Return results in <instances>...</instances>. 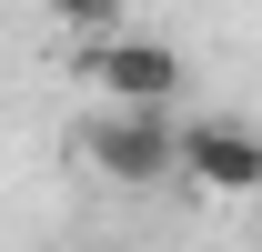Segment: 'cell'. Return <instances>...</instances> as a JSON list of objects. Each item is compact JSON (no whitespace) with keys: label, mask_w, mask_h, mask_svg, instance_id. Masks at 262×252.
I'll use <instances>...</instances> for the list:
<instances>
[{"label":"cell","mask_w":262,"mask_h":252,"mask_svg":"<svg viewBox=\"0 0 262 252\" xmlns=\"http://www.w3.org/2000/svg\"><path fill=\"white\" fill-rule=\"evenodd\" d=\"M71 152H81V172L111 182V192L182 182V121H171V101H101L91 121L71 131Z\"/></svg>","instance_id":"cell-1"},{"label":"cell","mask_w":262,"mask_h":252,"mask_svg":"<svg viewBox=\"0 0 262 252\" xmlns=\"http://www.w3.org/2000/svg\"><path fill=\"white\" fill-rule=\"evenodd\" d=\"M81 91H101V101H182V51L171 40H141L121 20V31H101V40H81Z\"/></svg>","instance_id":"cell-2"},{"label":"cell","mask_w":262,"mask_h":252,"mask_svg":"<svg viewBox=\"0 0 262 252\" xmlns=\"http://www.w3.org/2000/svg\"><path fill=\"white\" fill-rule=\"evenodd\" d=\"M182 182L222 192V202H252L262 192V131H242V121H182Z\"/></svg>","instance_id":"cell-3"},{"label":"cell","mask_w":262,"mask_h":252,"mask_svg":"<svg viewBox=\"0 0 262 252\" xmlns=\"http://www.w3.org/2000/svg\"><path fill=\"white\" fill-rule=\"evenodd\" d=\"M51 20L81 31V40H101V31H121V20H131V0H51Z\"/></svg>","instance_id":"cell-4"}]
</instances>
